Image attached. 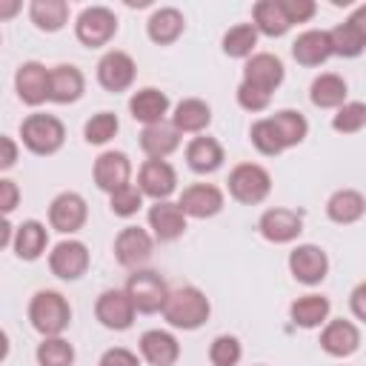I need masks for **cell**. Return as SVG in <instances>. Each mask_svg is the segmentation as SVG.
<instances>
[{"mask_svg": "<svg viewBox=\"0 0 366 366\" xmlns=\"http://www.w3.org/2000/svg\"><path fill=\"white\" fill-rule=\"evenodd\" d=\"M212 315V303L209 297L197 289V286H180L172 289L166 306H163V317L169 326L183 329V332H194L200 329Z\"/></svg>", "mask_w": 366, "mask_h": 366, "instance_id": "obj_1", "label": "cell"}, {"mask_svg": "<svg viewBox=\"0 0 366 366\" xmlns=\"http://www.w3.org/2000/svg\"><path fill=\"white\" fill-rule=\"evenodd\" d=\"M29 320H31L34 332H40L43 337H57L71 323V306L60 292L40 289L29 300Z\"/></svg>", "mask_w": 366, "mask_h": 366, "instance_id": "obj_2", "label": "cell"}, {"mask_svg": "<svg viewBox=\"0 0 366 366\" xmlns=\"http://www.w3.org/2000/svg\"><path fill=\"white\" fill-rule=\"evenodd\" d=\"M20 140L31 154L49 157L54 152H60V146L66 143V126L60 117L54 114H43L34 112L20 123Z\"/></svg>", "mask_w": 366, "mask_h": 366, "instance_id": "obj_3", "label": "cell"}, {"mask_svg": "<svg viewBox=\"0 0 366 366\" xmlns=\"http://www.w3.org/2000/svg\"><path fill=\"white\" fill-rule=\"evenodd\" d=\"M229 194L243 206H257L272 192V174L260 163H237L229 172Z\"/></svg>", "mask_w": 366, "mask_h": 366, "instance_id": "obj_4", "label": "cell"}, {"mask_svg": "<svg viewBox=\"0 0 366 366\" xmlns=\"http://www.w3.org/2000/svg\"><path fill=\"white\" fill-rule=\"evenodd\" d=\"M126 292H129V297L140 315L163 312V306L172 295V289L166 286V280L154 269H134L126 280Z\"/></svg>", "mask_w": 366, "mask_h": 366, "instance_id": "obj_5", "label": "cell"}, {"mask_svg": "<svg viewBox=\"0 0 366 366\" xmlns=\"http://www.w3.org/2000/svg\"><path fill=\"white\" fill-rule=\"evenodd\" d=\"M117 34V17L112 9L106 6H89L77 14L74 23V37L86 46V49H100L106 46L112 37Z\"/></svg>", "mask_w": 366, "mask_h": 366, "instance_id": "obj_6", "label": "cell"}, {"mask_svg": "<svg viewBox=\"0 0 366 366\" xmlns=\"http://www.w3.org/2000/svg\"><path fill=\"white\" fill-rule=\"evenodd\" d=\"M154 252V234L140 226H123L114 237V257L126 269H143Z\"/></svg>", "mask_w": 366, "mask_h": 366, "instance_id": "obj_7", "label": "cell"}, {"mask_svg": "<svg viewBox=\"0 0 366 366\" xmlns=\"http://www.w3.org/2000/svg\"><path fill=\"white\" fill-rule=\"evenodd\" d=\"M289 272L303 286H317L329 274V254L315 243H300L289 252Z\"/></svg>", "mask_w": 366, "mask_h": 366, "instance_id": "obj_8", "label": "cell"}, {"mask_svg": "<svg viewBox=\"0 0 366 366\" xmlns=\"http://www.w3.org/2000/svg\"><path fill=\"white\" fill-rule=\"evenodd\" d=\"M134 315H137V309L126 289H106V292H100V297L94 303V317L100 320V326H106L112 332H126L134 323Z\"/></svg>", "mask_w": 366, "mask_h": 366, "instance_id": "obj_9", "label": "cell"}, {"mask_svg": "<svg viewBox=\"0 0 366 366\" xmlns=\"http://www.w3.org/2000/svg\"><path fill=\"white\" fill-rule=\"evenodd\" d=\"M89 246L83 240H60L51 252H49V269L54 277L60 280H80L89 269Z\"/></svg>", "mask_w": 366, "mask_h": 366, "instance_id": "obj_10", "label": "cell"}, {"mask_svg": "<svg viewBox=\"0 0 366 366\" xmlns=\"http://www.w3.org/2000/svg\"><path fill=\"white\" fill-rule=\"evenodd\" d=\"M134 77H137V66H134L132 54H126L120 49H112L97 60V83L112 94L132 89Z\"/></svg>", "mask_w": 366, "mask_h": 366, "instance_id": "obj_11", "label": "cell"}, {"mask_svg": "<svg viewBox=\"0 0 366 366\" xmlns=\"http://www.w3.org/2000/svg\"><path fill=\"white\" fill-rule=\"evenodd\" d=\"M89 217V206L83 200V194L77 192H60L51 203H49V226L60 234H74L86 226Z\"/></svg>", "mask_w": 366, "mask_h": 366, "instance_id": "obj_12", "label": "cell"}, {"mask_svg": "<svg viewBox=\"0 0 366 366\" xmlns=\"http://www.w3.org/2000/svg\"><path fill=\"white\" fill-rule=\"evenodd\" d=\"M257 232L263 240L269 243H292L300 237L303 232V214L295 212V209H283V206H272L260 214L257 220Z\"/></svg>", "mask_w": 366, "mask_h": 366, "instance_id": "obj_13", "label": "cell"}, {"mask_svg": "<svg viewBox=\"0 0 366 366\" xmlns=\"http://www.w3.org/2000/svg\"><path fill=\"white\" fill-rule=\"evenodd\" d=\"M14 89L17 97L26 106H40L49 100V89H51V69H46L37 60H26L17 66L14 71Z\"/></svg>", "mask_w": 366, "mask_h": 366, "instance_id": "obj_14", "label": "cell"}, {"mask_svg": "<svg viewBox=\"0 0 366 366\" xmlns=\"http://www.w3.org/2000/svg\"><path fill=\"white\" fill-rule=\"evenodd\" d=\"M94 186L106 194H114L117 189L129 186L132 180V160L126 152H103L92 166Z\"/></svg>", "mask_w": 366, "mask_h": 366, "instance_id": "obj_15", "label": "cell"}, {"mask_svg": "<svg viewBox=\"0 0 366 366\" xmlns=\"http://www.w3.org/2000/svg\"><path fill=\"white\" fill-rule=\"evenodd\" d=\"M137 186L146 197H152L154 203L157 200H169V194L177 189V172L169 160H154L149 157L140 172H137Z\"/></svg>", "mask_w": 366, "mask_h": 366, "instance_id": "obj_16", "label": "cell"}, {"mask_svg": "<svg viewBox=\"0 0 366 366\" xmlns=\"http://www.w3.org/2000/svg\"><path fill=\"white\" fill-rule=\"evenodd\" d=\"M177 206L183 209L186 217L206 220V217H214L223 209V192L214 183H192L180 192Z\"/></svg>", "mask_w": 366, "mask_h": 366, "instance_id": "obj_17", "label": "cell"}, {"mask_svg": "<svg viewBox=\"0 0 366 366\" xmlns=\"http://www.w3.org/2000/svg\"><path fill=\"white\" fill-rule=\"evenodd\" d=\"M286 77V69H283V60L272 51H254L246 63H243V83H252L263 92H274Z\"/></svg>", "mask_w": 366, "mask_h": 366, "instance_id": "obj_18", "label": "cell"}, {"mask_svg": "<svg viewBox=\"0 0 366 366\" xmlns=\"http://www.w3.org/2000/svg\"><path fill=\"white\" fill-rule=\"evenodd\" d=\"M137 349H140V357L149 366H174L177 357H180V343L166 329H149V332H143L140 340H137Z\"/></svg>", "mask_w": 366, "mask_h": 366, "instance_id": "obj_19", "label": "cell"}, {"mask_svg": "<svg viewBox=\"0 0 366 366\" xmlns=\"http://www.w3.org/2000/svg\"><path fill=\"white\" fill-rule=\"evenodd\" d=\"M149 229H152L154 240L172 243V240L183 237V232H186V214H183V209H180L177 203H172V200H157V203H152V209H149Z\"/></svg>", "mask_w": 366, "mask_h": 366, "instance_id": "obj_20", "label": "cell"}, {"mask_svg": "<svg viewBox=\"0 0 366 366\" xmlns=\"http://www.w3.org/2000/svg\"><path fill=\"white\" fill-rule=\"evenodd\" d=\"M357 346H360V329L352 320L335 317L320 332V349L332 357H349L357 352Z\"/></svg>", "mask_w": 366, "mask_h": 366, "instance_id": "obj_21", "label": "cell"}, {"mask_svg": "<svg viewBox=\"0 0 366 366\" xmlns=\"http://www.w3.org/2000/svg\"><path fill=\"white\" fill-rule=\"evenodd\" d=\"M129 112L137 123H143V129L157 126L169 114V97H166V92H160L154 86H143L129 97Z\"/></svg>", "mask_w": 366, "mask_h": 366, "instance_id": "obj_22", "label": "cell"}, {"mask_svg": "<svg viewBox=\"0 0 366 366\" xmlns=\"http://www.w3.org/2000/svg\"><path fill=\"white\" fill-rule=\"evenodd\" d=\"M332 54H335L332 40H329V31H323V29H309V31L297 34L295 43H292V57L300 66H309V69L326 63Z\"/></svg>", "mask_w": 366, "mask_h": 366, "instance_id": "obj_23", "label": "cell"}, {"mask_svg": "<svg viewBox=\"0 0 366 366\" xmlns=\"http://www.w3.org/2000/svg\"><path fill=\"white\" fill-rule=\"evenodd\" d=\"M86 92V77L77 66L71 63H60L51 69V89H49V100L60 103V106H69V103H77Z\"/></svg>", "mask_w": 366, "mask_h": 366, "instance_id": "obj_24", "label": "cell"}, {"mask_svg": "<svg viewBox=\"0 0 366 366\" xmlns=\"http://www.w3.org/2000/svg\"><path fill=\"white\" fill-rule=\"evenodd\" d=\"M186 29V17L180 9L174 6H163V9H154L152 17L146 20V34L152 43L157 46H172Z\"/></svg>", "mask_w": 366, "mask_h": 366, "instance_id": "obj_25", "label": "cell"}, {"mask_svg": "<svg viewBox=\"0 0 366 366\" xmlns=\"http://www.w3.org/2000/svg\"><path fill=\"white\" fill-rule=\"evenodd\" d=\"M363 214H366V197L357 189H337L326 200V217L332 223L349 226V223H357Z\"/></svg>", "mask_w": 366, "mask_h": 366, "instance_id": "obj_26", "label": "cell"}, {"mask_svg": "<svg viewBox=\"0 0 366 366\" xmlns=\"http://www.w3.org/2000/svg\"><path fill=\"white\" fill-rule=\"evenodd\" d=\"M209 123H212V109L200 97H186L172 112V126L180 134H200Z\"/></svg>", "mask_w": 366, "mask_h": 366, "instance_id": "obj_27", "label": "cell"}, {"mask_svg": "<svg viewBox=\"0 0 366 366\" xmlns=\"http://www.w3.org/2000/svg\"><path fill=\"white\" fill-rule=\"evenodd\" d=\"M346 94H349V86H346V80L340 77V74H335V71H326V74H317L315 80H312V86H309V100H312V106H317V109H340L343 103H346Z\"/></svg>", "mask_w": 366, "mask_h": 366, "instance_id": "obj_28", "label": "cell"}, {"mask_svg": "<svg viewBox=\"0 0 366 366\" xmlns=\"http://www.w3.org/2000/svg\"><path fill=\"white\" fill-rule=\"evenodd\" d=\"M186 163L194 174H212L223 166V146L214 137H192L186 146Z\"/></svg>", "mask_w": 366, "mask_h": 366, "instance_id": "obj_29", "label": "cell"}, {"mask_svg": "<svg viewBox=\"0 0 366 366\" xmlns=\"http://www.w3.org/2000/svg\"><path fill=\"white\" fill-rule=\"evenodd\" d=\"M329 312H332V303H329V297H323V295H303V297H297V300L289 306V317H292V323L300 326V329L326 326V323H329Z\"/></svg>", "mask_w": 366, "mask_h": 366, "instance_id": "obj_30", "label": "cell"}, {"mask_svg": "<svg viewBox=\"0 0 366 366\" xmlns=\"http://www.w3.org/2000/svg\"><path fill=\"white\" fill-rule=\"evenodd\" d=\"M180 146V132L172 123H157V126H146L140 132V149L146 152V157L154 160H166L172 152H177Z\"/></svg>", "mask_w": 366, "mask_h": 366, "instance_id": "obj_31", "label": "cell"}, {"mask_svg": "<svg viewBox=\"0 0 366 366\" xmlns=\"http://www.w3.org/2000/svg\"><path fill=\"white\" fill-rule=\"evenodd\" d=\"M49 246V229L40 220H23L14 232V254L20 260H37Z\"/></svg>", "mask_w": 366, "mask_h": 366, "instance_id": "obj_32", "label": "cell"}, {"mask_svg": "<svg viewBox=\"0 0 366 366\" xmlns=\"http://www.w3.org/2000/svg\"><path fill=\"white\" fill-rule=\"evenodd\" d=\"M252 20H254L257 34H266V37H283L292 29L280 0H260V3H254L252 6Z\"/></svg>", "mask_w": 366, "mask_h": 366, "instance_id": "obj_33", "label": "cell"}, {"mask_svg": "<svg viewBox=\"0 0 366 366\" xmlns=\"http://www.w3.org/2000/svg\"><path fill=\"white\" fill-rule=\"evenodd\" d=\"M29 17L40 31H60L69 23V3L66 0H31Z\"/></svg>", "mask_w": 366, "mask_h": 366, "instance_id": "obj_34", "label": "cell"}, {"mask_svg": "<svg viewBox=\"0 0 366 366\" xmlns=\"http://www.w3.org/2000/svg\"><path fill=\"white\" fill-rule=\"evenodd\" d=\"M272 123H274V129H277V134H280V140H283L286 149L303 143L306 134H309V120L297 109H280V112H274L272 114Z\"/></svg>", "mask_w": 366, "mask_h": 366, "instance_id": "obj_35", "label": "cell"}, {"mask_svg": "<svg viewBox=\"0 0 366 366\" xmlns=\"http://www.w3.org/2000/svg\"><path fill=\"white\" fill-rule=\"evenodd\" d=\"M220 46H223V54L249 60L254 54V46H257V29H254V23H237V26H232L223 34V43Z\"/></svg>", "mask_w": 366, "mask_h": 366, "instance_id": "obj_36", "label": "cell"}, {"mask_svg": "<svg viewBox=\"0 0 366 366\" xmlns=\"http://www.w3.org/2000/svg\"><path fill=\"white\" fill-rule=\"evenodd\" d=\"M37 363L40 366H71L74 363V346L57 335V337H43L37 343V352H34Z\"/></svg>", "mask_w": 366, "mask_h": 366, "instance_id": "obj_37", "label": "cell"}, {"mask_svg": "<svg viewBox=\"0 0 366 366\" xmlns=\"http://www.w3.org/2000/svg\"><path fill=\"white\" fill-rule=\"evenodd\" d=\"M329 40H332V51H335L337 57H357V54L366 49L363 37L357 34V29H355L349 20L337 23L335 29H329Z\"/></svg>", "mask_w": 366, "mask_h": 366, "instance_id": "obj_38", "label": "cell"}, {"mask_svg": "<svg viewBox=\"0 0 366 366\" xmlns=\"http://www.w3.org/2000/svg\"><path fill=\"white\" fill-rule=\"evenodd\" d=\"M249 140H252V146H254L260 154H266V157H274V154H280V152L286 149L283 140H280V134H277V129H274V123H272V117L254 120L252 129H249Z\"/></svg>", "mask_w": 366, "mask_h": 366, "instance_id": "obj_39", "label": "cell"}, {"mask_svg": "<svg viewBox=\"0 0 366 366\" xmlns=\"http://www.w3.org/2000/svg\"><path fill=\"white\" fill-rule=\"evenodd\" d=\"M117 129H120L117 114H112V112H97V114H92V117L86 120L83 137H86V143H92V146H103V143H109V140L117 134Z\"/></svg>", "mask_w": 366, "mask_h": 366, "instance_id": "obj_40", "label": "cell"}, {"mask_svg": "<svg viewBox=\"0 0 366 366\" xmlns=\"http://www.w3.org/2000/svg\"><path fill=\"white\" fill-rule=\"evenodd\" d=\"M366 126V103L363 100H346L332 114V129L340 134H355Z\"/></svg>", "mask_w": 366, "mask_h": 366, "instance_id": "obj_41", "label": "cell"}, {"mask_svg": "<svg viewBox=\"0 0 366 366\" xmlns=\"http://www.w3.org/2000/svg\"><path fill=\"white\" fill-rule=\"evenodd\" d=\"M243 357V346L234 335H217L209 346V360L212 366H237Z\"/></svg>", "mask_w": 366, "mask_h": 366, "instance_id": "obj_42", "label": "cell"}, {"mask_svg": "<svg viewBox=\"0 0 366 366\" xmlns=\"http://www.w3.org/2000/svg\"><path fill=\"white\" fill-rule=\"evenodd\" d=\"M143 197H146V194L140 192V186L129 183V186L117 189L114 194H109V209H112V214H117V217H132V214L140 212Z\"/></svg>", "mask_w": 366, "mask_h": 366, "instance_id": "obj_43", "label": "cell"}, {"mask_svg": "<svg viewBox=\"0 0 366 366\" xmlns=\"http://www.w3.org/2000/svg\"><path fill=\"white\" fill-rule=\"evenodd\" d=\"M237 103H240V109H246V112L254 114V112L269 109L272 94L263 92V89H257V86H252V83H243V80H240V86H237Z\"/></svg>", "mask_w": 366, "mask_h": 366, "instance_id": "obj_44", "label": "cell"}, {"mask_svg": "<svg viewBox=\"0 0 366 366\" xmlns=\"http://www.w3.org/2000/svg\"><path fill=\"white\" fill-rule=\"evenodd\" d=\"M280 6H283V11H286V17H289L292 26L312 20L315 11H317V6H315L312 0H280Z\"/></svg>", "mask_w": 366, "mask_h": 366, "instance_id": "obj_45", "label": "cell"}, {"mask_svg": "<svg viewBox=\"0 0 366 366\" xmlns=\"http://www.w3.org/2000/svg\"><path fill=\"white\" fill-rule=\"evenodd\" d=\"M100 366H140L137 355L123 349V346H114V349H106L100 355Z\"/></svg>", "mask_w": 366, "mask_h": 366, "instance_id": "obj_46", "label": "cell"}, {"mask_svg": "<svg viewBox=\"0 0 366 366\" xmlns=\"http://www.w3.org/2000/svg\"><path fill=\"white\" fill-rule=\"evenodd\" d=\"M17 203H20V189H17V183L9 180V177H0V209H3V214L9 217V214L17 209Z\"/></svg>", "mask_w": 366, "mask_h": 366, "instance_id": "obj_47", "label": "cell"}, {"mask_svg": "<svg viewBox=\"0 0 366 366\" xmlns=\"http://www.w3.org/2000/svg\"><path fill=\"white\" fill-rule=\"evenodd\" d=\"M349 309H352V315H355L357 320L366 323V280L352 289V295H349Z\"/></svg>", "mask_w": 366, "mask_h": 366, "instance_id": "obj_48", "label": "cell"}, {"mask_svg": "<svg viewBox=\"0 0 366 366\" xmlns=\"http://www.w3.org/2000/svg\"><path fill=\"white\" fill-rule=\"evenodd\" d=\"M0 146H3V157H0V169L3 172H9L14 163H17V143H14V137H9V134H3L0 137Z\"/></svg>", "mask_w": 366, "mask_h": 366, "instance_id": "obj_49", "label": "cell"}, {"mask_svg": "<svg viewBox=\"0 0 366 366\" xmlns=\"http://www.w3.org/2000/svg\"><path fill=\"white\" fill-rule=\"evenodd\" d=\"M349 23L357 29V34L363 37V43H366V3L363 6H357L352 14H349Z\"/></svg>", "mask_w": 366, "mask_h": 366, "instance_id": "obj_50", "label": "cell"}, {"mask_svg": "<svg viewBox=\"0 0 366 366\" xmlns=\"http://www.w3.org/2000/svg\"><path fill=\"white\" fill-rule=\"evenodd\" d=\"M17 9H20V3H9V6H3V9H0V17H9V14H14Z\"/></svg>", "mask_w": 366, "mask_h": 366, "instance_id": "obj_51", "label": "cell"}]
</instances>
